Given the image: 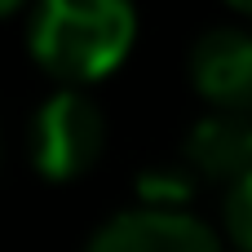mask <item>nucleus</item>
Listing matches in <instances>:
<instances>
[{"mask_svg":"<svg viewBox=\"0 0 252 252\" xmlns=\"http://www.w3.org/2000/svg\"><path fill=\"white\" fill-rule=\"evenodd\" d=\"M137 40L133 0H35L27 49L66 89L106 80Z\"/></svg>","mask_w":252,"mask_h":252,"instance_id":"f257e3e1","label":"nucleus"},{"mask_svg":"<svg viewBox=\"0 0 252 252\" xmlns=\"http://www.w3.org/2000/svg\"><path fill=\"white\" fill-rule=\"evenodd\" d=\"M106 151V115L80 89H58L31 120V164L49 182L84 177Z\"/></svg>","mask_w":252,"mask_h":252,"instance_id":"f03ea898","label":"nucleus"},{"mask_svg":"<svg viewBox=\"0 0 252 252\" xmlns=\"http://www.w3.org/2000/svg\"><path fill=\"white\" fill-rule=\"evenodd\" d=\"M186 71L208 111L252 115V31L248 27H208L190 53Z\"/></svg>","mask_w":252,"mask_h":252,"instance_id":"7ed1b4c3","label":"nucleus"},{"mask_svg":"<svg viewBox=\"0 0 252 252\" xmlns=\"http://www.w3.org/2000/svg\"><path fill=\"white\" fill-rule=\"evenodd\" d=\"M89 252H221V244L186 208H146L142 204V208L111 217L89 239Z\"/></svg>","mask_w":252,"mask_h":252,"instance_id":"20e7f679","label":"nucleus"},{"mask_svg":"<svg viewBox=\"0 0 252 252\" xmlns=\"http://www.w3.org/2000/svg\"><path fill=\"white\" fill-rule=\"evenodd\" d=\"M186 168L208 182H239L252 168V115L208 111L186 137Z\"/></svg>","mask_w":252,"mask_h":252,"instance_id":"39448f33","label":"nucleus"},{"mask_svg":"<svg viewBox=\"0 0 252 252\" xmlns=\"http://www.w3.org/2000/svg\"><path fill=\"white\" fill-rule=\"evenodd\" d=\"M226 235L239 252H252V168L226 190Z\"/></svg>","mask_w":252,"mask_h":252,"instance_id":"423d86ee","label":"nucleus"},{"mask_svg":"<svg viewBox=\"0 0 252 252\" xmlns=\"http://www.w3.org/2000/svg\"><path fill=\"white\" fill-rule=\"evenodd\" d=\"M190 195V177L177 168H155L142 177V199L146 208H182V199Z\"/></svg>","mask_w":252,"mask_h":252,"instance_id":"0eeeda50","label":"nucleus"},{"mask_svg":"<svg viewBox=\"0 0 252 252\" xmlns=\"http://www.w3.org/2000/svg\"><path fill=\"white\" fill-rule=\"evenodd\" d=\"M230 9H239V13H252V0H226Z\"/></svg>","mask_w":252,"mask_h":252,"instance_id":"6e6552de","label":"nucleus"},{"mask_svg":"<svg viewBox=\"0 0 252 252\" xmlns=\"http://www.w3.org/2000/svg\"><path fill=\"white\" fill-rule=\"evenodd\" d=\"M18 4H22V0H0V18H4V13H13Z\"/></svg>","mask_w":252,"mask_h":252,"instance_id":"1a4fd4ad","label":"nucleus"}]
</instances>
